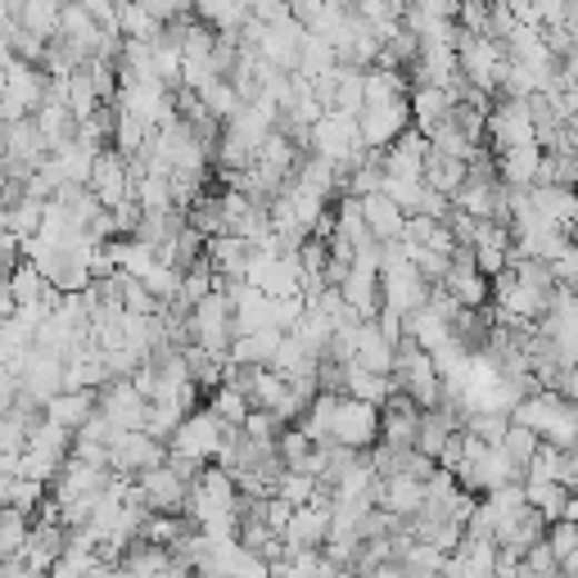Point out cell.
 <instances>
[{"label":"cell","mask_w":578,"mask_h":578,"mask_svg":"<svg viewBox=\"0 0 578 578\" xmlns=\"http://www.w3.org/2000/svg\"><path fill=\"white\" fill-rule=\"evenodd\" d=\"M352 361H361L367 371H380V376H398V343H393L376 321H361Z\"/></svg>","instance_id":"cell-14"},{"label":"cell","mask_w":578,"mask_h":578,"mask_svg":"<svg viewBox=\"0 0 578 578\" xmlns=\"http://www.w3.org/2000/svg\"><path fill=\"white\" fill-rule=\"evenodd\" d=\"M520 144H542L538 122H534V104L516 100V96H501L488 109V150L506 155V150H520Z\"/></svg>","instance_id":"cell-5"},{"label":"cell","mask_w":578,"mask_h":578,"mask_svg":"<svg viewBox=\"0 0 578 578\" xmlns=\"http://www.w3.org/2000/svg\"><path fill=\"white\" fill-rule=\"evenodd\" d=\"M361 212H367V222H371V231H376V240H380V245H393V240H402V236H407L411 212H407L393 195H385V190L367 195V199H361Z\"/></svg>","instance_id":"cell-13"},{"label":"cell","mask_w":578,"mask_h":578,"mask_svg":"<svg viewBox=\"0 0 578 578\" xmlns=\"http://www.w3.org/2000/svg\"><path fill=\"white\" fill-rule=\"evenodd\" d=\"M425 163H429V136L420 127L402 131L385 150V172L389 177H425Z\"/></svg>","instance_id":"cell-16"},{"label":"cell","mask_w":578,"mask_h":578,"mask_svg":"<svg viewBox=\"0 0 578 578\" xmlns=\"http://www.w3.org/2000/svg\"><path fill=\"white\" fill-rule=\"evenodd\" d=\"M140 6H144V10H155L163 23H177V19L190 10V0H140Z\"/></svg>","instance_id":"cell-41"},{"label":"cell","mask_w":578,"mask_h":578,"mask_svg":"<svg viewBox=\"0 0 578 578\" xmlns=\"http://www.w3.org/2000/svg\"><path fill=\"white\" fill-rule=\"evenodd\" d=\"M285 343V330L267 326V330H249V335H236L231 343V361L236 367H271V357L280 352Z\"/></svg>","instance_id":"cell-24"},{"label":"cell","mask_w":578,"mask_h":578,"mask_svg":"<svg viewBox=\"0 0 578 578\" xmlns=\"http://www.w3.org/2000/svg\"><path fill=\"white\" fill-rule=\"evenodd\" d=\"M227 439H231V425L217 416L212 407H195L186 420H181V429L172 434V457H186V461H195V466H212L217 457H222V448H227Z\"/></svg>","instance_id":"cell-3"},{"label":"cell","mask_w":578,"mask_h":578,"mask_svg":"<svg viewBox=\"0 0 578 578\" xmlns=\"http://www.w3.org/2000/svg\"><path fill=\"white\" fill-rule=\"evenodd\" d=\"M32 516L28 511H14V506H6V516H0V560H14L28 551L32 542Z\"/></svg>","instance_id":"cell-31"},{"label":"cell","mask_w":578,"mask_h":578,"mask_svg":"<svg viewBox=\"0 0 578 578\" xmlns=\"http://www.w3.org/2000/svg\"><path fill=\"white\" fill-rule=\"evenodd\" d=\"M380 439H385V407L343 393V402L335 411V444H343L352 452H371Z\"/></svg>","instance_id":"cell-7"},{"label":"cell","mask_w":578,"mask_h":578,"mask_svg":"<svg viewBox=\"0 0 578 578\" xmlns=\"http://www.w3.org/2000/svg\"><path fill=\"white\" fill-rule=\"evenodd\" d=\"M516 425H529L534 434H542V444L556 448H578V402H569L560 389H534L520 398V407L511 411Z\"/></svg>","instance_id":"cell-1"},{"label":"cell","mask_w":578,"mask_h":578,"mask_svg":"<svg viewBox=\"0 0 578 578\" xmlns=\"http://www.w3.org/2000/svg\"><path fill=\"white\" fill-rule=\"evenodd\" d=\"M190 411H195L190 402H150V425H144V429H150L155 439L172 444V434L181 429V420H186Z\"/></svg>","instance_id":"cell-36"},{"label":"cell","mask_w":578,"mask_h":578,"mask_svg":"<svg viewBox=\"0 0 578 578\" xmlns=\"http://www.w3.org/2000/svg\"><path fill=\"white\" fill-rule=\"evenodd\" d=\"M565 520H574V525H578V488L569 492V506H565Z\"/></svg>","instance_id":"cell-47"},{"label":"cell","mask_w":578,"mask_h":578,"mask_svg":"<svg viewBox=\"0 0 578 578\" xmlns=\"http://www.w3.org/2000/svg\"><path fill=\"white\" fill-rule=\"evenodd\" d=\"M131 186H136V168L122 150H100L96 159V172H91V190L104 208H118L131 199Z\"/></svg>","instance_id":"cell-11"},{"label":"cell","mask_w":578,"mask_h":578,"mask_svg":"<svg viewBox=\"0 0 578 578\" xmlns=\"http://www.w3.org/2000/svg\"><path fill=\"white\" fill-rule=\"evenodd\" d=\"M361 140L371 144V150H389V144L416 127L411 118V96H398V100H385V104H367L361 109Z\"/></svg>","instance_id":"cell-9"},{"label":"cell","mask_w":578,"mask_h":578,"mask_svg":"<svg viewBox=\"0 0 578 578\" xmlns=\"http://www.w3.org/2000/svg\"><path fill=\"white\" fill-rule=\"evenodd\" d=\"M276 448H280V457H285V466H299L317 444L303 434V425H289V429H280V439H276Z\"/></svg>","instance_id":"cell-39"},{"label":"cell","mask_w":578,"mask_h":578,"mask_svg":"<svg viewBox=\"0 0 578 578\" xmlns=\"http://www.w3.org/2000/svg\"><path fill=\"white\" fill-rule=\"evenodd\" d=\"M41 222H46V199H19V203H10L6 208V231H14V236H23V240H32L37 231H41Z\"/></svg>","instance_id":"cell-34"},{"label":"cell","mask_w":578,"mask_h":578,"mask_svg":"<svg viewBox=\"0 0 578 578\" xmlns=\"http://www.w3.org/2000/svg\"><path fill=\"white\" fill-rule=\"evenodd\" d=\"M525 488H529V506H538V511H542L547 520H565V506H569V492H574L569 484L529 475V479H525Z\"/></svg>","instance_id":"cell-30"},{"label":"cell","mask_w":578,"mask_h":578,"mask_svg":"<svg viewBox=\"0 0 578 578\" xmlns=\"http://www.w3.org/2000/svg\"><path fill=\"white\" fill-rule=\"evenodd\" d=\"M6 506H14V511H37V506H46V479H32V475H6Z\"/></svg>","instance_id":"cell-33"},{"label":"cell","mask_w":578,"mask_h":578,"mask_svg":"<svg viewBox=\"0 0 578 578\" xmlns=\"http://www.w3.org/2000/svg\"><path fill=\"white\" fill-rule=\"evenodd\" d=\"M253 249H258L253 240L227 231V236H212V240H208V262H212V271L222 276V280H245Z\"/></svg>","instance_id":"cell-19"},{"label":"cell","mask_w":578,"mask_h":578,"mask_svg":"<svg viewBox=\"0 0 578 578\" xmlns=\"http://www.w3.org/2000/svg\"><path fill=\"white\" fill-rule=\"evenodd\" d=\"M501 448L511 452V461H516V466H525V470H529V466H534V457L542 452V434H534L529 425H516V420H511V429H506Z\"/></svg>","instance_id":"cell-35"},{"label":"cell","mask_w":578,"mask_h":578,"mask_svg":"<svg viewBox=\"0 0 578 578\" xmlns=\"http://www.w3.org/2000/svg\"><path fill=\"white\" fill-rule=\"evenodd\" d=\"M547 542H551V551H556L560 565L574 560V556H578V525H574V520H551V525H547Z\"/></svg>","instance_id":"cell-38"},{"label":"cell","mask_w":578,"mask_h":578,"mask_svg":"<svg viewBox=\"0 0 578 578\" xmlns=\"http://www.w3.org/2000/svg\"><path fill=\"white\" fill-rule=\"evenodd\" d=\"M308 150L326 163H335L339 172H352L361 159L371 155V144L361 140V122L352 113H339V109H326L321 122L308 131Z\"/></svg>","instance_id":"cell-2"},{"label":"cell","mask_w":578,"mask_h":578,"mask_svg":"<svg viewBox=\"0 0 578 578\" xmlns=\"http://www.w3.org/2000/svg\"><path fill=\"white\" fill-rule=\"evenodd\" d=\"M525 565H529V569H560V560H556V551H551V542H547V538H542L538 547H529V551H525Z\"/></svg>","instance_id":"cell-43"},{"label":"cell","mask_w":578,"mask_h":578,"mask_svg":"<svg viewBox=\"0 0 578 578\" xmlns=\"http://www.w3.org/2000/svg\"><path fill=\"white\" fill-rule=\"evenodd\" d=\"M280 429H285V420H280L276 411H262V407H253L249 420H245V434H249L253 444H276Z\"/></svg>","instance_id":"cell-40"},{"label":"cell","mask_w":578,"mask_h":578,"mask_svg":"<svg viewBox=\"0 0 578 578\" xmlns=\"http://www.w3.org/2000/svg\"><path fill=\"white\" fill-rule=\"evenodd\" d=\"M195 14H199V23L227 32V37H236L253 19V10L245 6V0H195Z\"/></svg>","instance_id":"cell-26"},{"label":"cell","mask_w":578,"mask_h":578,"mask_svg":"<svg viewBox=\"0 0 578 578\" xmlns=\"http://www.w3.org/2000/svg\"><path fill=\"white\" fill-rule=\"evenodd\" d=\"M534 208L542 217H551L556 227H565L569 236L578 231V186H551V181H538L534 190Z\"/></svg>","instance_id":"cell-17"},{"label":"cell","mask_w":578,"mask_h":578,"mask_svg":"<svg viewBox=\"0 0 578 578\" xmlns=\"http://www.w3.org/2000/svg\"><path fill=\"white\" fill-rule=\"evenodd\" d=\"M100 411L118 425V429H144L150 425V398H144L131 380H113L100 389Z\"/></svg>","instance_id":"cell-12"},{"label":"cell","mask_w":578,"mask_h":578,"mask_svg":"<svg viewBox=\"0 0 578 578\" xmlns=\"http://www.w3.org/2000/svg\"><path fill=\"white\" fill-rule=\"evenodd\" d=\"M190 335L212 357H231V343H236V303L227 295V285H217L208 299H199L190 308Z\"/></svg>","instance_id":"cell-4"},{"label":"cell","mask_w":578,"mask_h":578,"mask_svg":"<svg viewBox=\"0 0 578 578\" xmlns=\"http://www.w3.org/2000/svg\"><path fill=\"white\" fill-rule=\"evenodd\" d=\"M172 457V448L163 439H155L150 429H118V439L109 448V466L118 475H140V470H155Z\"/></svg>","instance_id":"cell-8"},{"label":"cell","mask_w":578,"mask_h":578,"mask_svg":"<svg viewBox=\"0 0 578 578\" xmlns=\"http://www.w3.org/2000/svg\"><path fill=\"white\" fill-rule=\"evenodd\" d=\"M425 181H429L434 190H439V195H448V199H452V195L470 181V163H466V159H452V155H439V150H434V144H429Z\"/></svg>","instance_id":"cell-27"},{"label":"cell","mask_w":578,"mask_h":578,"mask_svg":"<svg viewBox=\"0 0 578 578\" xmlns=\"http://www.w3.org/2000/svg\"><path fill=\"white\" fill-rule=\"evenodd\" d=\"M285 6H289V10H295V14L303 19V23H312V19H317V10L326 6V0H285Z\"/></svg>","instance_id":"cell-45"},{"label":"cell","mask_w":578,"mask_h":578,"mask_svg":"<svg viewBox=\"0 0 578 578\" xmlns=\"http://www.w3.org/2000/svg\"><path fill=\"white\" fill-rule=\"evenodd\" d=\"M208 407L222 416L231 429H245V420H249V411H253V398L240 389V385H231V380H222L217 389H208Z\"/></svg>","instance_id":"cell-29"},{"label":"cell","mask_w":578,"mask_h":578,"mask_svg":"<svg viewBox=\"0 0 578 578\" xmlns=\"http://www.w3.org/2000/svg\"><path fill=\"white\" fill-rule=\"evenodd\" d=\"M452 109H457V96L448 91V87H416L411 91V118H416V127L429 136L434 127H444L448 118H452Z\"/></svg>","instance_id":"cell-23"},{"label":"cell","mask_w":578,"mask_h":578,"mask_svg":"<svg viewBox=\"0 0 578 578\" xmlns=\"http://www.w3.org/2000/svg\"><path fill=\"white\" fill-rule=\"evenodd\" d=\"M407 335H411L425 352H439L444 343H452V339H457L452 317H448L439 303H425L420 312H411V317H407Z\"/></svg>","instance_id":"cell-21"},{"label":"cell","mask_w":578,"mask_h":578,"mask_svg":"<svg viewBox=\"0 0 578 578\" xmlns=\"http://www.w3.org/2000/svg\"><path fill=\"white\" fill-rule=\"evenodd\" d=\"M542 163H547V150L542 144H520V150H506L497 155V172L506 186H520V190H534L542 181Z\"/></svg>","instance_id":"cell-18"},{"label":"cell","mask_w":578,"mask_h":578,"mask_svg":"<svg viewBox=\"0 0 578 578\" xmlns=\"http://www.w3.org/2000/svg\"><path fill=\"white\" fill-rule=\"evenodd\" d=\"M516 578H565V574H560V569H529V565H525Z\"/></svg>","instance_id":"cell-46"},{"label":"cell","mask_w":578,"mask_h":578,"mask_svg":"<svg viewBox=\"0 0 578 578\" xmlns=\"http://www.w3.org/2000/svg\"><path fill=\"white\" fill-rule=\"evenodd\" d=\"M172 23H163L155 10H144L140 0H122V10H118V32L127 37V41H159L163 32H168Z\"/></svg>","instance_id":"cell-25"},{"label":"cell","mask_w":578,"mask_h":578,"mask_svg":"<svg viewBox=\"0 0 578 578\" xmlns=\"http://www.w3.org/2000/svg\"><path fill=\"white\" fill-rule=\"evenodd\" d=\"M136 484H140L144 501H150V511H163V516H186L190 479H186L172 461H163V466H155V470H140V475H136Z\"/></svg>","instance_id":"cell-10"},{"label":"cell","mask_w":578,"mask_h":578,"mask_svg":"<svg viewBox=\"0 0 578 578\" xmlns=\"http://www.w3.org/2000/svg\"><path fill=\"white\" fill-rule=\"evenodd\" d=\"M113 578H136V574H131V569H127L122 560H118V565H113Z\"/></svg>","instance_id":"cell-48"},{"label":"cell","mask_w":578,"mask_h":578,"mask_svg":"<svg viewBox=\"0 0 578 578\" xmlns=\"http://www.w3.org/2000/svg\"><path fill=\"white\" fill-rule=\"evenodd\" d=\"M96 411H100V389H63L46 402V420L63 425L68 434H78Z\"/></svg>","instance_id":"cell-15"},{"label":"cell","mask_w":578,"mask_h":578,"mask_svg":"<svg viewBox=\"0 0 578 578\" xmlns=\"http://www.w3.org/2000/svg\"><path fill=\"white\" fill-rule=\"evenodd\" d=\"M50 82L46 78V63H32V59H10V72H6V122H23L32 118L46 96H50Z\"/></svg>","instance_id":"cell-6"},{"label":"cell","mask_w":578,"mask_h":578,"mask_svg":"<svg viewBox=\"0 0 578 578\" xmlns=\"http://www.w3.org/2000/svg\"><path fill=\"white\" fill-rule=\"evenodd\" d=\"M398 389H402V385H398V376L367 371V367H361V361H348V367H343V393H348V398H367V402L385 407Z\"/></svg>","instance_id":"cell-22"},{"label":"cell","mask_w":578,"mask_h":578,"mask_svg":"<svg viewBox=\"0 0 578 578\" xmlns=\"http://www.w3.org/2000/svg\"><path fill=\"white\" fill-rule=\"evenodd\" d=\"M19 23H23L32 37L54 41V37H59V28H63V0H23Z\"/></svg>","instance_id":"cell-28"},{"label":"cell","mask_w":578,"mask_h":578,"mask_svg":"<svg viewBox=\"0 0 578 578\" xmlns=\"http://www.w3.org/2000/svg\"><path fill=\"white\" fill-rule=\"evenodd\" d=\"M429 144H434L439 155H452V159H466V163L484 150V140H475V136H470L466 127H457L452 118H448L444 127H434V131H429Z\"/></svg>","instance_id":"cell-32"},{"label":"cell","mask_w":578,"mask_h":578,"mask_svg":"<svg viewBox=\"0 0 578 578\" xmlns=\"http://www.w3.org/2000/svg\"><path fill=\"white\" fill-rule=\"evenodd\" d=\"M376 506L393 511L398 520H411V516L420 511V506H425V479H416V475H393V479H380Z\"/></svg>","instance_id":"cell-20"},{"label":"cell","mask_w":578,"mask_h":578,"mask_svg":"<svg viewBox=\"0 0 578 578\" xmlns=\"http://www.w3.org/2000/svg\"><path fill=\"white\" fill-rule=\"evenodd\" d=\"M556 389H560L569 402H578V367H565L560 380H556Z\"/></svg>","instance_id":"cell-44"},{"label":"cell","mask_w":578,"mask_h":578,"mask_svg":"<svg viewBox=\"0 0 578 578\" xmlns=\"http://www.w3.org/2000/svg\"><path fill=\"white\" fill-rule=\"evenodd\" d=\"M82 6L104 23V28H113L118 32V10H122V0H82Z\"/></svg>","instance_id":"cell-42"},{"label":"cell","mask_w":578,"mask_h":578,"mask_svg":"<svg viewBox=\"0 0 578 578\" xmlns=\"http://www.w3.org/2000/svg\"><path fill=\"white\" fill-rule=\"evenodd\" d=\"M276 492H280V497H289L295 506H308V501L321 492V479H317V475H308V470L285 466V470H280V479H276Z\"/></svg>","instance_id":"cell-37"}]
</instances>
